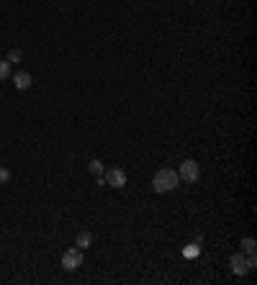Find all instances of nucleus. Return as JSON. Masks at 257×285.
<instances>
[{"instance_id":"nucleus-5","label":"nucleus","mask_w":257,"mask_h":285,"mask_svg":"<svg viewBox=\"0 0 257 285\" xmlns=\"http://www.w3.org/2000/svg\"><path fill=\"white\" fill-rule=\"evenodd\" d=\"M31 75H28V72H16L13 75V85H16V90H28V88H31Z\"/></svg>"},{"instance_id":"nucleus-1","label":"nucleus","mask_w":257,"mask_h":285,"mask_svg":"<svg viewBox=\"0 0 257 285\" xmlns=\"http://www.w3.org/2000/svg\"><path fill=\"white\" fill-rule=\"evenodd\" d=\"M178 185H180V178H178L175 169H160V173L155 175V180H152V188L157 193H170V190H175Z\"/></svg>"},{"instance_id":"nucleus-7","label":"nucleus","mask_w":257,"mask_h":285,"mask_svg":"<svg viewBox=\"0 0 257 285\" xmlns=\"http://www.w3.org/2000/svg\"><path fill=\"white\" fill-rule=\"evenodd\" d=\"M90 244H93V234L90 232H80L77 234V239H75V247L77 249H88Z\"/></svg>"},{"instance_id":"nucleus-9","label":"nucleus","mask_w":257,"mask_h":285,"mask_svg":"<svg viewBox=\"0 0 257 285\" xmlns=\"http://www.w3.org/2000/svg\"><path fill=\"white\" fill-rule=\"evenodd\" d=\"M11 77V62H0V80H8Z\"/></svg>"},{"instance_id":"nucleus-2","label":"nucleus","mask_w":257,"mask_h":285,"mask_svg":"<svg viewBox=\"0 0 257 285\" xmlns=\"http://www.w3.org/2000/svg\"><path fill=\"white\" fill-rule=\"evenodd\" d=\"M180 180L185 183H195L198 178H201V164H198L195 159H183L180 162V173H178Z\"/></svg>"},{"instance_id":"nucleus-13","label":"nucleus","mask_w":257,"mask_h":285,"mask_svg":"<svg viewBox=\"0 0 257 285\" xmlns=\"http://www.w3.org/2000/svg\"><path fill=\"white\" fill-rule=\"evenodd\" d=\"M8 180H11V169L0 167V183H8Z\"/></svg>"},{"instance_id":"nucleus-8","label":"nucleus","mask_w":257,"mask_h":285,"mask_svg":"<svg viewBox=\"0 0 257 285\" xmlns=\"http://www.w3.org/2000/svg\"><path fill=\"white\" fill-rule=\"evenodd\" d=\"M88 167H90V173H93V175H100V173H103V162H100V159H90Z\"/></svg>"},{"instance_id":"nucleus-10","label":"nucleus","mask_w":257,"mask_h":285,"mask_svg":"<svg viewBox=\"0 0 257 285\" xmlns=\"http://www.w3.org/2000/svg\"><path fill=\"white\" fill-rule=\"evenodd\" d=\"M244 260H247V272L257 267V257H254V252H247V257H244Z\"/></svg>"},{"instance_id":"nucleus-3","label":"nucleus","mask_w":257,"mask_h":285,"mask_svg":"<svg viewBox=\"0 0 257 285\" xmlns=\"http://www.w3.org/2000/svg\"><path fill=\"white\" fill-rule=\"evenodd\" d=\"M80 265H82V249L72 247V249H67V252L62 254V267H65L67 272H75Z\"/></svg>"},{"instance_id":"nucleus-12","label":"nucleus","mask_w":257,"mask_h":285,"mask_svg":"<svg viewBox=\"0 0 257 285\" xmlns=\"http://www.w3.org/2000/svg\"><path fill=\"white\" fill-rule=\"evenodd\" d=\"M8 62H21V49H11L8 51Z\"/></svg>"},{"instance_id":"nucleus-4","label":"nucleus","mask_w":257,"mask_h":285,"mask_svg":"<svg viewBox=\"0 0 257 285\" xmlns=\"http://www.w3.org/2000/svg\"><path fill=\"white\" fill-rule=\"evenodd\" d=\"M106 185H111V188H124L126 185V173H124V169L121 167H113V169H108V173H106Z\"/></svg>"},{"instance_id":"nucleus-6","label":"nucleus","mask_w":257,"mask_h":285,"mask_svg":"<svg viewBox=\"0 0 257 285\" xmlns=\"http://www.w3.org/2000/svg\"><path fill=\"white\" fill-rule=\"evenodd\" d=\"M229 265H232V270H234L237 275H244V272H247V260H244V254H232Z\"/></svg>"},{"instance_id":"nucleus-11","label":"nucleus","mask_w":257,"mask_h":285,"mask_svg":"<svg viewBox=\"0 0 257 285\" xmlns=\"http://www.w3.org/2000/svg\"><path fill=\"white\" fill-rule=\"evenodd\" d=\"M242 249H244V252H254V239H252V237H244V239H242Z\"/></svg>"}]
</instances>
